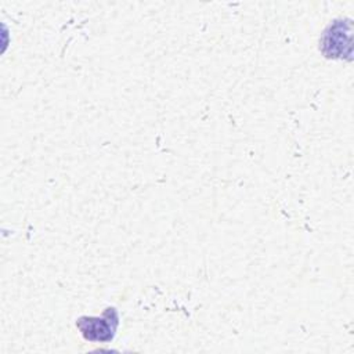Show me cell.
Instances as JSON below:
<instances>
[{"instance_id":"2","label":"cell","mask_w":354,"mask_h":354,"mask_svg":"<svg viewBox=\"0 0 354 354\" xmlns=\"http://www.w3.org/2000/svg\"><path fill=\"white\" fill-rule=\"evenodd\" d=\"M319 50L326 58H344L351 55V21L344 24L343 19L330 24L321 40Z\"/></svg>"},{"instance_id":"1","label":"cell","mask_w":354,"mask_h":354,"mask_svg":"<svg viewBox=\"0 0 354 354\" xmlns=\"http://www.w3.org/2000/svg\"><path fill=\"white\" fill-rule=\"evenodd\" d=\"M119 326V314L115 307H106L100 317L83 315L76 319V328L84 340L88 342H111Z\"/></svg>"}]
</instances>
